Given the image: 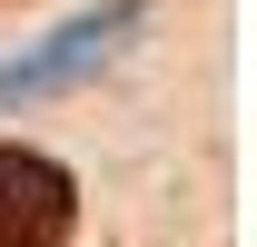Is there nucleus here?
<instances>
[{"mask_svg":"<svg viewBox=\"0 0 257 247\" xmlns=\"http://www.w3.org/2000/svg\"><path fill=\"white\" fill-rule=\"evenodd\" d=\"M69 227H79L69 168L40 149H0V247H60Z\"/></svg>","mask_w":257,"mask_h":247,"instance_id":"1","label":"nucleus"},{"mask_svg":"<svg viewBox=\"0 0 257 247\" xmlns=\"http://www.w3.org/2000/svg\"><path fill=\"white\" fill-rule=\"evenodd\" d=\"M139 10H149V0H119V10H99V20H69L40 60H10V69H0V109H10V99H40V89H69L79 69H99L128 30H139Z\"/></svg>","mask_w":257,"mask_h":247,"instance_id":"2","label":"nucleus"}]
</instances>
